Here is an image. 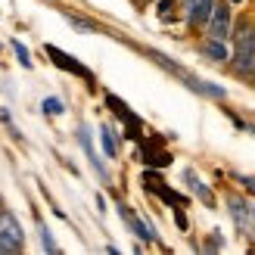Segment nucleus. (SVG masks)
I'll return each instance as SVG.
<instances>
[{"label":"nucleus","instance_id":"obj_1","mask_svg":"<svg viewBox=\"0 0 255 255\" xmlns=\"http://www.w3.org/2000/svg\"><path fill=\"white\" fill-rule=\"evenodd\" d=\"M231 41H234V50H231L227 66H231V72L240 81L255 84V22L246 19V16L237 19L234 31H231Z\"/></svg>","mask_w":255,"mask_h":255},{"label":"nucleus","instance_id":"obj_2","mask_svg":"<svg viewBox=\"0 0 255 255\" xmlns=\"http://www.w3.org/2000/svg\"><path fill=\"white\" fill-rule=\"evenodd\" d=\"M12 252H25V231L16 215L3 209L0 212V255H12Z\"/></svg>","mask_w":255,"mask_h":255},{"label":"nucleus","instance_id":"obj_3","mask_svg":"<svg viewBox=\"0 0 255 255\" xmlns=\"http://www.w3.org/2000/svg\"><path fill=\"white\" fill-rule=\"evenodd\" d=\"M206 37H215V41H231V31H234V6L227 0H215L212 6V16L206 22Z\"/></svg>","mask_w":255,"mask_h":255},{"label":"nucleus","instance_id":"obj_4","mask_svg":"<svg viewBox=\"0 0 255 255\" xmlns=\"http://www.w3.org/2000/svg\"><path fill=\"white\" fill-rule=\"evenodd\" d=\"M177 3H181V9H184V22L190 25V28H193V31H202V28H206L215 0H177Z\"/></svg>","mask_w":255,"mask_h":255},{"label":"nucleus","instance_id":"obj_5","mask_svg":"<svg viewBox=\"0 0 255 255\" xmlns=\"http://www.w3.org/2000/svg\"><path fill=\"white\" fill-rule=\"evenodd\" d=\"M47 56H53V62L59 69H66V72H72V75H78V78H84L87 84H94V75H91V69H84L75 56H69V53H62L59 47H53V44H47Z\"/></svg>","mask_w":255,"mask_h":255},{"label":"nucleus","instance_id":"obj_6","mask_svg":"<svg viewBox=\"0 0 255 255\" xmlns=\"http://www.w3.org/2000/svg\"><path fill=\"white\" fill-rule=\"evenodd\" d=\"M119 215L125 218V224H128V227L134 231V237L146 240V243H152V240H156V231H152V227H149L143 218H140V215H134V209H131V206H125L122 199H119Z\"/></svg>","mask_w":255,"mask_h":255},{"label":"nucleus","instance_id":"obj_7","mask_svg":"<svg viewBox=\"0 0 255 255\" xmlns=\"http://www.w3.org/2000/svg\"><path fill=\"white\" fill-rule=\"evenodd\" d=\"M199 53L212 59V62H227L231 59V47H227V41H215V37H206V41L199 44Z\"/></svg>","mask_w":255,"mask_h":255},{"label":"nucleus","instance_id":"obj_8","mask_svg":"<svg viewBox=\"0 0 255 255\" xmlns=\"http://www.w3.org/2000/svg\"><path fill=\"white\" fill-rule=\"evenodd\" d=\"M227 209H231V218H234V224H237V231L243 234V231H246V215H249V199L231 193V196H227Z\"/></svg>","mask_w":255,"mask_h":255},{"label":"nucleus","instance_id":"obj_9","mask_svg":"<svg viewBox=\"0 0 255 255\" xmlns=\"http://www.w3.org/2000/svg\"><path fill=\"white\" fill-rule=\"evenodd\" d=\"M184 181L190 184V190H193V193H196L202 202H206L209 209H215V193H212V190L206 187V181H202V177H199L193 168H187V171H184Z\"/></svg>","mask_w":255,"mask_h":255},{"label":"nucleus","instance_id":"obj_10","mask_svg":"<svg viewBox=\"0 0 255 255\" xmlns=\"http://www.w3.org/2000/svg\"><path fill=\"white\" fill-rule=\"evenodd\" d=\"M143 162L156 165V168H165V165H171V152L159 149V143L152 140V143H143Z\"/></svg>","mask_w":255,"mask_h":255},{"label":"nucleus","instance_id":"obj_11","mask_svg":"<svg viewBox=\"0 0 255 255\" xmlns=\"http://www.w3.org/2000/svg\"><path fill=\"white\" fill-rule=\"evenodd\" d=\"M152 3H156V16H159V22H177V16H181V3H177V0H152Z\"/></svg>","mask_w":255,"mask_h":255},{"label":"nucleus","instance_id":"obj_12","mask_svg":"<svg viewBox=\"0 0 255 255\" xmlns=\"http://www.w3.org/2000/svg\"><path fill=\"white\" fill-rule=\"evenodd\" d=\"M78 140H81V146H84V152H87V159H91V165H94V168H97V174L100 177H103V181H106V168H103V162H100L97 159V152H94V146H91V137H87V128H81V131H78Z\"/></svg>","mask_w":255,"mask_h":255},{"label":"nucleus","instance_id":"obj_13","mask_svg":"<svg viewBox=\"0 0 255 255\" xmlns=\"http://www.w3.org/2000/svg\"><path fill=\"white\" fill-rule=\"evenodd\" d=\"M100 137H103V149H106V156H109V159H116V156H119V137H116V131H112L109 125H103V128H100Z\"/></svg>","mask_w":255,"mask_h":255},{"label":"nucleus","instance_id":"obj_14","mask_svg":"<svg viewBox=\"0 0 255 255\" xmlns=\"http://www.w3.org/2000/svg\"><path fill=\"white\" fill-rule=\"evenodd\" d=\"M152 193H156L159 199H165L168 206H187V196H181V193H174V190H168V187H165V181H162L156 190H152Z\"/></svg>","mask_w":255,"mask_h":255},{"label":"nucleus","instance_id":"obj_15","mask_svg":"<svg viewBox=\"0 0 255 255\" xmlns=\"http://www.w3.org/2000/svg\"><path fill=\"white\" fill-rule=\"evenodd\" d=\"M66 16V22L72 25V28H78V31H84V34H94V31H100L94 22H87V19H81V16H72V12H62Z\"/></svg>","mask_w":255,"mask_h":255},{"label":"nucleus","instance_id":"obj_16","mask_svg":"<svg viewBox=\"0 0 255 255\" xmlns=\"http://www.w3.org/2000/svg\"><path fill=\"white\" fill-rule=\"evenodd\" d=\"M106 106H109L112 112H116V116H119L122 122H125L128 116H131V109H128V103H125V100H119L116 94H106Z\"/></svg>","mask_w":255,"mask_h":255},{"label":"nucleus","instance_id":"obj_17","mask_svg":"<svg viewBox=\"0 0 255 255\" xmlns=\"http://www.w3.org/2000/svg\"><path fill=\"white\" fill-rule=\"evenodd\" d=\"M44 112L47 116H62V112H66V103H62L59 97H47L44 100Z\"/></svg>","mask_w":255,"mask_h":255},{"label":"nucleus","instance_id":"obj_18","mask_svg":"<svg viewBox=\"0 0 255 255\" xmlns=\"http://www.w3.org/2000/svg\"><path fill=\"white\" fill-rule=\"evenodd\" d=\"M12 50H16L22 69H31V56H28V50H25V44H22V41H12Z\"/></svg>","mask_w":255,"mask_h":255},{"label":"nucleus","instance_id":"obj_19","mask_svg":"<svg viewBox=\"0 0 255 255\" xmlns=\"http://www.w3.org/2000/svg\"><path fill=\"white\" fill-rule=\"evenodd\" d=\"M37 227H41V243H44V249H47V252H59V246L53 243V237H50V231H47V227H44L41 221H37Z\"/></svg>","mask_w":255,"mask_h":255},{"label":"nucleus","instance_id":"obj_20","mask_svg":"<svg viewBox=\"0 0 255 255\" xmlns=\"http://www.w3.org/2000/svg\"><path fill=\"white\" fill-rule=\"evenodd\" d=\"M243 237H255V202H249V215H246V231Z\"/></svg>","mask_w":255,"mask_h":255},{"label":"nucleus","instance_id":"obj_21","mask_svg":"<svg viewBox=\"0 0 255 255\" xmlns=\"http://www.w3.org/2000/svg\"><path fill=\"white\" fill-rule=\"evenodd\" d=\"M174 221H177V227H181V231H187V227H190V221H187V215L181 212V206H174Z\"/></svg>","mask_w":255,"mask_h":255},{"label":"nucleus","instance_id":"obj_22","mask_svg":"<svg viewBox=\"0 0 255 255\" xmlns=\"http://www.w3.org/2000/svg\"><path fill=\"white\" fill-rule=\"evenodd\" d=\"M221 246H224V240L218 237V231H215V237H209V243H206V249H209V252H218Z\"/></svg>","mask_w":255,"mask_h":255},{"label":"nucleus","instance_id":"obj_23","mask_svg":"<svg viewBox=\"0 0 255 255\" xmlns=\"http://www.w3.org/2000/svg\"><path fill=\"white\" fill-rule=\"evenodd\" d=\"M240 184H243L249 193H255V177H246V174H240Z\"/></svg>","mask_w":255,"mask_h":255},{"label":"nucleus","instance_id":"obj_24","mask_svg":"<svg viewBox=\"0 0 255 255\" xmlns=\"http://www.w3.org/2000/svg\"><path fill=\"white\" fill-rule=\"evenodd\" d=\"M134 3H137V6H146V3H152V0H134Z\"/></svg>","mask_w":255,"mask_h":255},{"label":"nucleus","instance_id":"obj_25","mask_svg":"<svg viewBox=\"0 0 255 255\" xmlns=\"http://www.w3.org/2000/svg\"><path fill=\"white\" fill-rule=\"evenodd\" d=\"M6 209V202H3V196H0V212H3Z\"/></svg>","mask_w":255,"mask_h":255},{"label":"nucleus","instance_id":"obj_26","mask_svg":"<svg viewBox=\"0 0 255 255\" xmlns=\"http://www.w3.org/2000/svg\"><path fill=\"white\" fill-rule=\"evenodd\" d=\"M227 3H240V0H227Z\"/></svg>","mask_w":255,"mask_h":255},{"label":"nucleus","instance_id":"obj_27","mask_svg":"<svg viewBox=\"0 0 255 255\" xmlns=\"http://www.w3.org/2000/svg\"><path fill=\"white\" fill-rule=\"evenodd\" d=\"M50 3H56V0H50Z\"/></svg>","mask_w":255,"mask_h":255}]
</instances>
